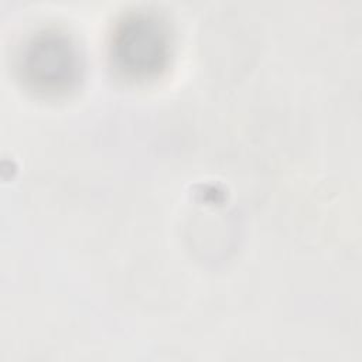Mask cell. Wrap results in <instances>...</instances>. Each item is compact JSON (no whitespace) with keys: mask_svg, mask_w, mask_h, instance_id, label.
<instances>
[{"mask_svg":"<svg viewBox=\"0 0 362 362\" xmlns=\"http://www.w3.org/2000/svg\"><path fill=\"white\" fill-rule=\"evenodd\" d=\"M28 78L42 86H58L69 82L75 72V57L65 44H38L27 54Z\"/></svg>","mask_w":362,"mask_h":362,"instance_id":"obj_1","label":"cell"}]
</instances>
